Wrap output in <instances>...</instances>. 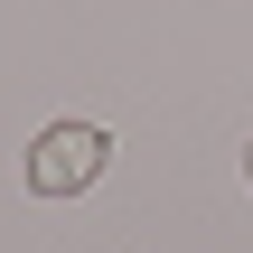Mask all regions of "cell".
Wrapping results in <instances>:
<instances>
[{"label": "cell", "instance_id": "1", "mask_svg": "<svg viewBox=\"0 0 253 253\" xmlns=\"http://www.w3.org/2000/svg\"><path fill=\"white\" fill-rule=\"evenodd\" d=\"M113 169V131L103 122H47L28 141V197H84Z\"/></svg>", "mask_w": 253, "mask_h": 253}, {"label": "cell", "instance_id": "2", "mask_svg": "<svg viewBox=\"0 0 253 253\" xmlns=\"http://www.w3.org/2000/svg\"><path fill=\"white\" fill-rule=\"evenodd\" d=\"M244 178H253V150H244Z\"/></svg>", "mask_w": 253, "mask_h": 253}]
</instances>
